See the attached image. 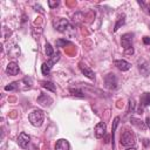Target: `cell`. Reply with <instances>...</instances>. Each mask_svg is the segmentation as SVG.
<instances>
[{
    "instance_id": "cell-20",
    "label": "cell",
    "mask_w": 150,
    "mask_h": 150,
    "mask_svg": "<svg viewBox=\"0 0 150 150\" xmlns=\"http://www.w3.org/2000/svg\"><path fill=\"white\" fill-rule=\"evenodd\" d=\"M66 45H70V42L66 39H57L56 40V47H64Z\"/></svg>"
},
{
    "instance_id": "cell-9",
    "label": "cell",
    "mask_w": 150,
    "mask_h": 150,
    "mask_svg": "<svg viewBox=\"0 0 150 150\" xmlns=\"http://www.w3.org/2000/svg\"><path fill=\"white\" fill-rule=\"evenodd\" d=\"M38 102L42 105V107H49L52 103H53V98L47 95V94H41L39 97H38Z\"/></svg>"
},
{
    "instance_id": "cell-3",
    "label": "cell",
    "mask_w": 150,
    "mask_h": 150,
    "mask_svg": "<svg viewBox=\"0 0 150 150\" xmlns=\"http://www.w3.org/2000/svg\"><path fill=\"white\" fill-rule=\"evenodd\" d=\"M104 86L109 90H115L117 88V77L114 73H109L104 76Z\"/></svg>"
},
{
    "instance_id": "cell-21",
    "label": "cell",
    "mask_w": 150,
    "mask_h": 150,
    "mask_svg": "<svg viewBox=\"0 0 150 150\" xmlns=\"http://www.w3.org/2000/svg\"><path fill=\"white\" fill-rule=\"evenodd\" d=\"M70 93H71V95H74V96H79V97H83V96H84L83 93H82L81 90H79V89H73V88H70Z\"/></svg>"
},
{
    "instance_id": "cell-1",
    "label": "cell",
    "mask_w": 150,
    "mask_h": 150,
    "mask_svg": "<svg viewBox=\"0 0 150 150\" xmlns=\"http://www.w3.org/2000/svg\"><path fill=\"white\" fill-rule=\"evenodd\" d=\"M28 120L30 122L32 125L34 127H41L45 120V114L41 109H34L29 115H28Z\"/></svg>"
},
{
    "instance_id": "cell-29",
    "label": "cell",
    "mask_w": 150,
    "mask_h": 150,
    "mask_svg": "<svg viewBox=\"0 0 150 150\" xmlns=\"http://www.w3.org/2000/svg\"><path fill=\"white\" fill-rule=\"evenodd\" d=\"M127 150H137V149H136L135 146H130V148H128Z\"/></svg>"
},
{
    "instance_id": "cell-16",
    "label": "cell",
    "mask_w": 150,
    "mask_h": 150,
    "mask_svg": "<svg viewBox=\"0 0 150 150\" xmlns=\"http://www.w3.org/2000/svg\"><path fill=\"white\" fill-rule=\"evenodd\" d=\"M50 69H52V66H49L48 62H43V63H42V66H41V71H42L43 75H48V73L50 71Z\"/></svg>"
},
{
    "instance_id": "cell-15",
    "label": "cell",
    "mask_w": 150,
    "mask_h": 150,
    "mask_svg": "<svg viewBox=\"0 0 150 150\" xmlns=\"http://www.w3.org/2000/svg\"><path fill=\"white\" fill-rule=\"evenodd\" d=\"M118 121H120V117H115V118H114V122H112V132H111V141H112V148H114V139H115V130H116V128H117Z\"/></svg>"
},
{
    "instance_id": "cell-11",
    "label": "cell",
    "mask_w": 150,
    "mask_h": 150,
    "mask_svg": "<svg viewBox=\"0 0 150 150\" xmlns=\"http://www.w3.org/2000/svg\"><path fill=\"white\" fill-rule=\"evenodd\" d=\"M70 149V144L67 139L64 138H60L59 141H56L55 144V150H69Z\"/></svg>"
},
{
    "instance_id": "cell-24",
    "label": "cell",
    "mask_w": 150,
    "mask_h": 150,
    "mask_svg": "<svg viewBox=\"0 0 150 150\" xmlns=\"http://www.w3.org/2000/svg\"><path fill=\"white\" fill-rule=\"evenodd\" d=\"M18 84H19L18 82H13V83H11L9 86H6V87H5V90H7V91H8V90H13V89H15V88L18 87Z\"/></svg>"
},
{
    "instance_id": "cell-5",
    "label": "cell",
    "mask_w": 150,
    "mask_h": 150,
    "mask_svg": "<svg viewBox=\"0 0 150 150\" xmlns=\"http://www.w3.org/2000/svg\"><path fill=\"white\" fill-rule=\"evenodd\" d=\"M132 36H134V34H131V33H125L122 35L121 43H122V47L124 50L132 47Z\"/></svg>"
},
{
    "instance_id": "cell-23",
    "label": "cell",
    "mask_w": 150,
    "mask_h": 150,
    "mask_svg": "<svg viewBox=\"0 0 150 150\" xmlns=\"http://www.w3.org/2000/svg\"><path fill=\"white\" fill-rule=\"evenodd\" d=\"M135 101L134 100H129V110L128 112H134L135 111Z\"/></svg>"
},
{
    "instance_id": "cell-6",
    "label": "cell",
    "mask_w": 150,
    "mask_h": 150,
    "mask_svg": "<svg viewBox=\"0 0 150 150\" xmlns=\"http://www.w3.org/2000/svg\"><path fill=\"white\" fill-rule=\"evenodd\" d=\"M105 131H107V124H105L104 122H98V123L95 125L94 132H95L96 138H102V137L105 135Z\"/></svg>"
},
{
    "instance_id": "cell-17",
    "label": "cell",
    "mask_w": 150,
    "mask_h": 150,
    "mask_svg": "<svg viewBox=\"0 0 150 150\" xmlns=\"http://www.w3.org/2000/svg\"><path fill=\"white\" fill-rule=\"evenodd\" d=\"M125 15L124 14H122L120 18H118V20H117V23L115 25V28H114V32H117L118 30V28H120V26H122L123 23H124V21H125Z\"/></svg>"
},
{
    "instance_id": "cell-30",
    "label": "cell",
    "mask_w": 150,
    "mask_h": 150,
    "mask_svg": "<svg viewBox=\"0 0 150 150\" xmlns=\"http://www.w3.org/2000/svg\"><path fill=\"white\" fill-rule=\"evenodd\" d=\"M148 12H149V14H150V6L148 7Z\"/></svg>"
},
{
    "instance_id": "cell-26",
    "label": "cell",
    "mask_w": 150,
    "mask_h": 150,
    "mask_svg": "<svg viewBox=\"0 0 150 150\" xmlns=\"http://www.w3.org/2000/svg\"><path fill=\"white\" fill-rule=\"evenodd\" d=\"M124 53H125V54H128V55H131V54H134V48L131 47V48H129V49H125V50H124Z\"/></svg>"
},
{
    "instance_id": "cell-25",
    "label": "cell",
    "mask_w": 150,
    "mask_h": 150,
    "mask_svg": "<svg viewBox=\"0 0 150 150\" xmlns=\"http://www.w3.org/2000/svg\"><path fill=\"white\" fill-rule=\"evenodd\" d=\"M59 1H52V0H49L48 1V6H49V8H55V7H57L59 6Z\"/></svg>"
},
{
    "instance_id": "cell-22",
    "label": "cell",
    "mask_w": 150,
    "mask_h": 150,
    "mask_svg": "<svg viewBox=\"0 0 150 150\" xmlns=\"http://www.w3.org/2000/svg\"><path fill=\"white\" fill-rule=\"evenodd\" d=\"M138 68H139V71H142V74L144 75V76H148V67H146V64L144 63L143 66H138Z\"/></svg>"
},
{
    "instance_id": "cell-28",
    "label": "cell",
    "mask_w": 150,
    "mask_h": 150,
    "mask_svg": "<svg viewBox=\"0 0 150 150\" xmlns=\"http://www.w3.org/2000/svg\"><path fill=\"white\" fill-rule=\"evenodd\" d=\"M145 124H146V128L150 129V117H146V120H145Z\"/></svg>"
},
{
    "instance_id": "cell-18",
    "label": "cell",
    "mask_w": 150,
    "mask_h": 150,
    "mask_svg": "<svg viewBox=\"0 0 150 150\" xmlns=\"http://www.w3.org/2000/svg\"><path fill=\"white\" fill-rule=\"evenodd\" d=\"M45 52H46L47 56H49V57H52V56L54 55V50H53V47L50 46V43H46V46H45Z\"/></svg>"
},
{
    "instance_id": "cell-27",
    "label": "cell",
    "mask_w": 150,
    "mask_h": 150,
    "mask_svg": "<svg viewBox=\"0 0 150 150\" xmlns=\"http://www.w3.org/2000/svg\"><path fill=\"white\" fill-rule=\"evenodd\" d=\"M143 41H144L145 45H149V43H150V38H149V36H144V38H143Z\"/></svg>"
},
{
    "instance_id": "cell-19",
    "label": "cell",
    "mask_w": 150,
    "mask_h": 150,
    "mask_svg": "<svg viewBox=\"0 0 150 150\" xmlns=\"http://www.w3.org/2000/svg\"><path fill=\"white\" fill-rule=\"evenodd\" d=\"M42 87L43 88H46V89H48V90H50V91H55L56 90V88H55V86L52 83V82H42Z\"/></svg>"
},
{
    "instance_id": "cell-4",
    "label": "cell",
    "mask_w": 150,
    "mask_h": 150,
    "mask_svg": "<svg viewBox=\"0 0 150 150\" xmlns=\"http://www.w3.org/2000/svg\"><path fill=\"white\" fill-rule=\"evenodd\" d=\"M54 27L57 32H61V33H64L68 28H69V21L67 19H63V18H60L57 20L54 21Z\"/></svg>"
},
{
    "instance_id": "cell-14",
    "label": "cell",
    "mask_w": 150,
    "mask_h": 150,
    "mask_svg": "<svg viewBox=\"0 0 150 150\" xmlns=\"http://www.w3.org/2000/svg\"><path fill=\"white\" fill-rule=\"evenodd\" d=\"M141 103L142 105L146 107V105H150V94L149 93H144L141 97Z\"/></svg>"
},
{
    "instance_id": "cell-12",
    "label": "cell",
    "mask_w": 150,
    "mask_h": 150,
    "mask_svg": "<svg viewBox=\"0 0 150 150\" xmlns=\"http://www.w3.org/2000/svg\"><path fill=\"white\" fill-rule=\"evenodd\" d=\"M114 64H115L120 70H122V71H127V70H129L130 67H131V64H130L128 61H125V60H116V61L114 62Z\"/></svg>"
},
{
    "instance_id": "cell-8",
    "label": "cell",
    "mask_w": 150,
    "mask_h": 150,
    "mask_svg": "<svg viewBox=\"0 0 150 150\" xmlns=\"http://www.w3.org/2000/svg\"><path fill=\"white\" fill-rule=\"evenodd\" d=\"M79 68H80V70L82 71V74H83L84 76H87V77L90 79V80H95V74H94V71H93L90 68H88L86 64L79 63Z\"/></svg>"
},
{
    "instance_id": "cell-7",
    "label": "cell",
    "mask_w": 150,
    "mask_h": 150,
    "mask_svg": "<svg viewBox=\"0 0 150 150\" xmlns=\"http://www.w3.org/2000/svg\"><path fill=\"white\" fill-rule=\"evenodd\" d=\"M29 141H30V137L26 134V132H21L19 136H18V144L19 146H21L22 149H26L29 144Z\"/></svg>"
},
{
    "instance_id": "cell-2",
    "label": "cell",
    "mask_w": 150,
    "mask_h": 150,
    "mask_svg": "<svg viewBox=\"0 0 150 150\" xmlns=\"http://www.w3.org/2000/svg\"><path fill=\"white\" fill-rule=\"evenodd\" d=\"M121 145L123 146H127V148H130V146H134L135 143H136V138H135V135L129 131V130H124L122 134H121Z\"/></svg>"
},
{
    "instance_id": "cell-13",
    "label": "cell",
    "mask_w": 150,
    "mask_h": 150,
    "mask_svg": "<svg viewBox=\"0 0 150 150\" xmlns=\"http://www.w3.org/2000/svg\"><path fill=\"white\" fill-rule=\"evenodd\" d=\"M130 122H131V124H134L136 128H138V129H141V130H145V129H146L145 122H142V121L138 120V118L131 117V118H130Z\"/></svg>"
},
{
    "instance_id": "cell-10",
    "label": "cell",
    "mask_w": 150,
    "mask_h": 150,
    "mask_svg": "<svg viewBox=\"0 0 150 150\" xmlns=\"http://www.w3.org/2000/svg\"><path fill=\"white\" fill-rule=\"evenodd\" d=\"M19 71H20V68H19V66H18L16 62H9V63L7 64V67H6V73H7L8 75L14 76V75H16Z\"/></svg>"
}]
</instances>
